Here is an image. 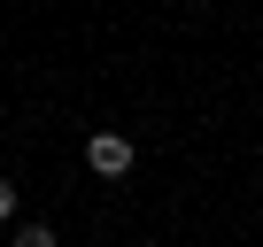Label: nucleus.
<instances>
[{
	"label": "nucleus",
	"instance_id": "obj_1",
	"mask_svg": "<svg viewBox=\"0 0 263 247\" xmlns=\"http://www.w3.org/2000/svg\"><path fill=\"white\" fill-rule=\"evenodd\" d=\"M132 162H140V147H132L124 132H108V123L85 139V170H93V178H132Z\"/></svg>",
	"mask_w": 263,
	"mask_h": 247
},
{
	"label": "nucleus",
	"instance_id": "obj_2",
	"mask_svg": "<svg viewBox=\"0 0 263 247\" xmlns=\"http://www.w3.org/2000/svg\"><path fill=\"white\" fill-rule=\"evenodd\" d=\"M8 247H62V239H54V224H16Z\"/></svg>",
	"mask_w": 263,
	"mask_h": 247
},
{
	"label": "nucleus",
	"instance_id": "obj_3",
	"mask_svg": "<svg viewBox=\"0 0 263 247\" xmlns=\"http://www.w3.org/2000/svg\"><path fill=\"white\" fill-rule=\"evenodd\" d=\"M0 224H16V186L0 178Z\"/></svg>",
	"mask_w": 263,
	"mask_h": 247
},
{
	"label": "nucleus",
	"instance_id": "obj_4",
	"mask_svg": "<svg viewBox=\"0 0 263 247\" xmlns=\"http://www.w3.org/2000/svg\"><path fill=\"white\" fill-rule=\"evenodd\" d=\"M0 247H8V239H0Z\"/></svg>",
	"mask_w": 263,
	"mask_h": 247
}]
</instances>
